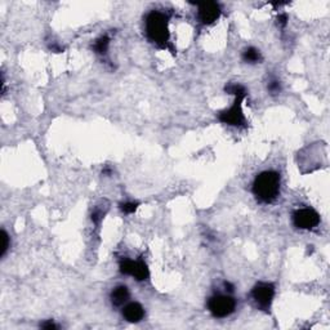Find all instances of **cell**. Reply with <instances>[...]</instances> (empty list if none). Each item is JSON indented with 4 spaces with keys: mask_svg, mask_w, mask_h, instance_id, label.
<instances>
[{
    "mask_svg": "<svg viewBox=\"0 0 330 330\" xmlns=\"http://www.w3.org/2000/svg\"><path fill=\"white\" fill-rule=\"evenodd\" d=\"M280 174L273 171L262 172L253 182V194L262 203H272L280 194Z\"/></svg>",
    "mask_w": 330,
    "mask_h": 330,
    "instance_id": "6da1fadb",
    "label": "cell"
},
{
    "mask_svg": "<svg viewBox=\"0 0 330 330\" xmlns=\"http://www.w3.org/2000/svg\"><path fill=\"white\" fill-rule=\"evenodd\" d=\"M168 16L159 11H152L146 17L147 38L160 48H171V33L168 29Z\"/></svg>",
    "mask_w": 330,
    "mask_h": 330,
    "instance_id": "7a4b0ae2",
    "label": "cell"
},
{
    "mask_svg": "<svg viewBox=\"0 0 330 330\" xmlns=\"http://www.w3.org/2000/svg\"><path fill=\"white\" fill-rule=\"evenodd\" d=\"M235 308H236V302L230 295L217 294L208 300V309L214 317H227L234 312Z\"/></svg>",
    "mask_w": 330,
    "mask_h": 330,
    "instance_id": "3957f363",
    "label": "cell"
},
{
    "mask_svg": "<svg viewBox=\"0 0 330 330\" xmlns=\"http://www.w3.org/2000/svg\"><path fill=\"white\" fill-rule=\"evenodd\" d=\"M244 99H245V97H235L234 105L218 114L219 121L231 126H246V119L243 112Z\"/></svg>",
    "mask_w": 330,
    "mask_h": 330,
    "instance_id": "277c9868",
    "label": "cell"
},
{
    "mask_svg": "<svg viewBox=\"0 0 330 330\" xmlns=\"http://www.w3.org/2000/svg\"><path fill=\"white\" fill-rule=\"evenodd\" d=\"M120 272L124 275H129V276L134 277L137 281H144L150 277V270H148L147 264L144 263L143 259H128L124 258L120 261Z\"/></svg>",
    "mask_w": 330,
    "mask_h": 330,
    "instance_id": "5b68a950",
    "label": "cell"
},
{
    "mask_svg": "<svg viewBox=\"0 0 330 330\" xmlns=\"http://www.w3.org/2000/svg\"><path fill=\"white\" fill-rule=\"evenodd\" d=\"M252 297L259 308L267 311L275 297V286L271 282H258L253 288Z\"/></svg>",
    "mask_w": 330,
    "mask_h": 330,
    "instance_id": "8992f818",
    "label": "cell"
},
{
    "mask_svg": "<svg viewBox=\"0 0 330 330\" xmlns=\"http://www.w3.org/2000/svg\"><path fill=\"white\" fill-rule=\"evenodd\" d=\"M293 223L300 230H312L320 223V216L311 208H300L293 213Z\"/></svg>",
    "mask_w": 330,
    "mask_h": 330,
    "instance_id": "52a82bcc",
    "label": "cell"
},
{
    "mask_svg": "<svg viewBox=\"0 0 330 330\" xmlns=\"http://www.w3.org/2000/svg\"><path fill=\"white\" fill-rule=\"evenodd\" d=\"M198 6V18L203 25H212L217 21L222 13L221 7L214 2L196 3Z\"/></svg>",
    "mask_w": 330,
    "mask_h": 330,
    "instance_id": "ba28073f",
    "label": "cell"
},
{
    "mask_svg": "<svg viewBox=\"0 0 330 330\" xmlns=\"http://www.w3.org/2000/svg\"><path fill=\"white\" fill-rule=\"evenodd\" d=\"M123 316L126 321L139 322L144 317V308L137 302H130L123 308Z\"/></svg>",
    "mask_w": 330,
    "mask_h": 330,
    "instance_id": "9c48e42d",
    "label": "cell"
},
{
    "mask_svg": "<svg viewBox=\"0 0 330 330\" xmlns=\"http://www.w3.org/2000/svg\"><path fill=\"white\" fill-rule=\"evenodd\" d=\"M110 298H111V302L114 306H123L129 299V290H128L125 285H119L111 291Z\"/></svg>",
    "mask_w": 330,
    "mask_h": 330,
    "instance_id": "30bf717a",
    "label": "cell"
},
{
    "mask_svg": "<svg viewBox=\"0 0 330 330\" xmlns=\"http://www.w3.org/2000/svg\"><path fill=\"white\" fill-rule=\"evenodd\" d=\"M243 60L248 63H258L262 61V54L258 49L250 47L243 52Z\"/></svg>",
    "mask_w": 330,
    "mask_h": 330,
    "instance_id": "8fae6325",
    "label": "cell"
},
{
    "mask_svg": "<svg viewBox=\"0 0 330 330\" xmlns=\"http://www.w3.org/2000/svg\"><path fill=\"white\" fill-rule=\"evenodd\" d=\"M108 45H110V38L107 35H103L94 42L93 49L96 53L106 54L108 51Z\"/></svg>",
    "mask_w": 330,
    "mask_h": 330,
    "instance_id": "7c38bea8",
    "label": "cell"
},
{
    "mask_svg": "<svg viewBox=\"0 0 330 330\" xmlns=\"http://www.w3.org/2000/svg\"><path fill=\"white\" fill-rule=\"evenodd\" d=\"M226 92L228 94H234L235 97H246L248 96V90L245 89V87L241 84H237V83H231L226 87Z\"/></svg>",
    "mask_w": 330,
    "mask_h": 330,
    "instance_id": "4fadbf2b",
    "label": "cell"
},
{
    "mask_svg": "<svg viewBox=\"0 0 330 330\" xmlns=\"http://www.w3.org/2000/svg\"><path fill=\"white\" fill-rule=\"evenodd\" d=\"M138 205H139L138 203H134V201H126V203L120 204V209H121V212H124V213L132 214V213H134L135 210H137Z\"/></svg>",
    "mask_w": 330,
    "mask_h": 330,
    "instance_id": "5bb4252c",
    "label": "cell"
},
{
    "mask_svg": "<svg viewBox=\"0 0 330 330\" xmlns=\"http://www.w3.org/2000/svg\"><path fill=\"white\" fill-rule=\"evenodd\" d=\"M9 245H11V241H9V236L6 231H2V252H0V255L4 257L8 250Z\"/></svg>",
    "mask_w": 330,
    "mask_h": 330,
    "instance_id": "9a60e30c",
    "label": "cell"
},
{
    "mask_svg": "<svg viewBox=\"0 0 330 330\" xmlns=\"http://www.w3.org/2000/svg\"><path fill=\"white\" fill-rule=\"evenodd\" d=\"M268 92H270L271 94H279L280 92H281V84H280L279 80H271L270 83H268Z\"/></svg>",
    "mask_w": 330,
    "mask_h": 330,
    "instance_id": "2e32d148",
    "label": "cell"
},
{
    "mask_svg": "<svg viewBox=\"0 0 330 330\" xmlns=\"http://www.w3.org/2000/svg\"><path fill=\"white\" fill-rule=\"evenodd\" d=\"M277 21H279L280 26L285 27L286 24H288V15H286V13H281V15H279Z\"/></svg>",
    "mask_w": 330,
    "mask_h": 330,
    "instance_id": "e0dca14e",
    "label": "cell"
},
{
    "mask_svg": "<svg viewBox=\"0 0 330 330\" xmlns=\"http://www.w3.org/2000/svg\"><path fill=\"white\" fill-rule=\"evenodd\" d=\"M40 327H43V329H47V330H52V329H57V325L54 324L52 320H49V321H45V322H43V324H40Z\"/></svg>",
    "mask_w": 330,
    "mask_h": 330,
    "instance_id": "ac0fdd59",
    "label": "cell"
},
{
    "mask_svg": "<svg viewBox=\"0 0 330 330\" xmlns=\"http://www.w3.org/2000/svg\"><path fill=\"white\" fill-rule=\"evenodd\" d=\"M225 288H226V290H228V291L234 290V285H232V284H230L228 281L225 282Z\"/></svg>",
    "mask_w": 330,
    "mask_h": 330,
    "instance_id": "d6986e66",
    "label": "cell"
}]
</instances>
